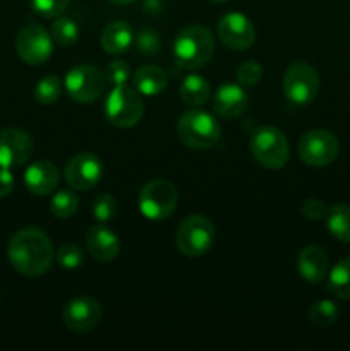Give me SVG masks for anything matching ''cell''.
I'll return each mask as SVG.
<instances>
[{"instance_id":"30bf717a","label":"cell","mask_w":350,"mask_h":351,"mask_svg":"<svg viewBox=\"0 0 350 351\" xmlns=\"http://www.w3.org/2000/svg\"><path fill=\"white\" fill-rule=\"evenodd\" d=\"M340 144L335 134L325 129L309 130L301 137L297 146L299 158L309 167L323 168L331 165L338 156Z\"/></svg>"},{"instance_id":"9c48e42d","label":"cell","mask_w":350,"mask_h":351,"mask_svg":"<svg viewBox=\"0 0 350 351\" xmlns=\"http://www.w3.org/2000/svg\"><path fill=\"white\" fill-rule=\"evenodd\" d=\"M65 91L74 101L91 103L103 95L106 86L105 72L89 64L75 65L65 74Z\"/></svg>"},{"instance_id":"8d00e7d4","label":"cell","mask_w":350,"mask_h":351,"mask_svg":"<svg viewBox=\"0 0 350 351\" xmlns=\"http://www.w3.org/2000/svg\"><path fill=\"white\" fill-rule=\"evenodd\" d=\"M110 3H115V5H129V3L136 2V0H106Z\"/></svg>"},{"instance_id":"836d02e7","label":"cell","mask_w":350,"mask_h":351,"mask_svg":"<svg viewBox=\"0 0 350 351\" xmlns=\"http://www.w3.org/2000/svg\"><path fill=\"white\" fill-rule=\"evenodd\" d=\"M326 211H328V208L325 206V202L316 197L305 199L301 206L302 216L305 219H311V221H319V219L325 218Z\"/></svg>"},{"instance_id":"8992f818","label":"cell","mask_w":350,"mask_h":351,"mask_svg":"<svg viewBox=\"0 0 350 351\" xmlns=\"http://www.w3.org/2000/svg\"><path fill=\"white\" fill-rule=\"evenodd\" d=\"M178 202V192L172 182L154 178L148 182L139 194L141 215L151 221H161L174 215Z\"/></svg>"},{"instance_id":"ba28073f","label":"cell","mask_w":350,"mask_h":351,"mask_svg":"<svg viewBox=\"0 0 350 351\" xmlns=\"http://www.w3.org/2000/svg\"><path fill=\"white\" fill-rule=\"evenodd\" d=\"M283 95L292 105L305 106L312 103L319 91V75L312 65L295 62L285 71L281 81Z\"/></svg>"},{"instance_id":"9a60e30c","label":"cell","mask_w":350,"mask_h":351,"mask_svg":"<svg viewBox=\"0 0 350 351\" xmlns=\"http://www.w3.org/2000/svg\"><path fill=\"white\" fill-rule=\"evenodd\" d=\"M33 154V139L30 134L17 127L0 130V167H23Z\"/></svg>"},{"instance_id":"ac0fdd59","label":"cell","mask_w":350,"mask_h":351,"mask_svg":"<svg viewBox=\"0 0 350 351\" xmlns=\"http://www.w3.org/2000/svg\"><path fill=\"white\" fill-rule=\"evenodd\" d=\"M86 247L93 259L100 263H110L120 252V239L103 225L91 226L86 233Z\"/></svg>"},{"instance_id":"44dd1931","label":"cell","mask_w":350,"mask_h":351,"mask_svg":"<svg viewBox=\"0 0 350 351\" xmlns=\"http://www.w3.org/2000/svg\"><path fill=\"white\" fill-rule=\"evenodd\" d=\"M132 41V29L126 21H113L102 33V47L108 55L126 53Z\"/></svg>"},{"instance_id":"8fae6325","label":"cell","mask_w":350,"mask_h":351,"mask_svg":"<svg viewBox=\"0 0 350 351\" xmlns=\"http://www.w3.org/2000/svg\"><path fill=\"white\" fill-rule=\"evenodd\" d=\"M51 34L43 26L30 23L17 33L16 51L21 60L27 65H41L51 57L54 45Z\"/></svg>"},{"instance_id":"74e56055","label":"cell","mask_w":350,"mask_h":351,"mask_svg":"<svg viewBox=\"0 0 350 351\" xmlns=\"http://www.w3.org/2000/svg\"><path fill=\"white\" fill-rule=\"evenodd\" d=\"M209 2H213V3H225V2H229V0H209Z\"/></svg>"},{"instance_id":"e0dca14e","label":"cell","mask_w":350,"mask_h":351,"mask_svg":"<svg viewBox=\"0 0 350 351\" xmlns=\"http://www.w3.org/2000/svg\"><path fill=\"white\" fill-rule=\"evenodd\" d=\"M249 105V96L240 84L220 86L216 95L213 96V110L222 119H237L242 115Z\"/></svg>"},{"instance_id":"4fadbf2b","label":"cell","mask_w":350,"mask_h":351,"mask_svg":"<svg viewBox=\"0 0 350 351\" xmlns=\"http://www.w3.org/2000/svg\"><path fill=\"white\" fill-rule=\"evenodd\" d=\"M216 34L226 48L235 51L247 50L256 41L253 21L240 12H229L216 24Z\"/></svg>"},{"instance_id":"ffe728a7","label":"cell","mask_w":350,"mask_h":351,"mask_svg":"<svg viewBox=\"0 0 350 351\" xmlns=\"http://www.w3.org/2000/svg\"><path fill=\"white\" fill-rule=\"evenodd\" d=\"M134 89L143 96H158L167 89L168 77L158 65H143L134 72Z\"/></svg>"},{"instance_id":"7c38bea8","label":"cell","mask_w":350,"mask_h":351,"mask_svg":"<svg viewBox=\"0 0 350 351\" xmlns=\"http://www.w3.org/2000/svg\"><path fill=\"white\" fill-rule=\"evenodd\" d=\"M102 305L96 298L79 295L71 298L62 311V322L74 332L93 331L102 321Z\"/></svg>"},{"instance_id":"4dcf8cb0","label":"cell","mask_w":350,"mask_h":351,"mask_svg":"<svg viewBox=\"0 0 350 351\" xmlns=\"http://www.w3.org/2000/svg\"><path fill=\"white\" fill-rule=\"evenodd\" d=\"M31 9L45 19H55L67 9L69 0H30Z\"/></svg>"},{"instance_id":"5bb4252c","label":"cell","mask_w":350,"mask_h":351,"mask_svg":"<svg viewBox=\"0 0 350 351\" xmlns=\"http://www.w3.org/2000/svg\"><path fill=\"white\" fill-rule=\"evenodd\" d=\"M65 182L74 191H89L95 187L103 175V163L96 154L79 153L65 165Z\"/></svg>"},{"instance_id":"7402d4cb","label":"cell","mask_w":350,"mask_h":351,"mask_svg":"<svg viewBox=\"0 0 350 351\" xmlns=\"http://www.w3.org/2000/svg\"><path fill=\"white\" fill-rule=\"evenodd\" d=\"M209 91H211L209 82L202 75L191 74L182 81L178 95H180V99L185 105L192 106V108H199V106L208 101Z\"/></svg>"},{"instance_id":"4316f807","label":"cell","mask_w":350,"mask_h":351,"mask_svg":"<svg viewBox=\"0 0 350 351\" xmlns=\"http://www.w3.org/2000/svg\"><path fill=\"white\" fill-rule=\"evenodd\" d=\"M79 208V199L78 195L72 191L65 189V191H58L57 194L51 197L50 201V211L55 218L67 219L75 215Z\"/></svg>"},{"instance_id":"277c9868","label":"cell","mask_w":350,"mask_h":351,"mask_svg":"<svg viewBox=\"0 0 350 351\" xmlns=\"http://www.w3.org/2000/svg\"><path fill=\"white\" fill-rule=\"evenodd\" d=\"M144 103L141 95L127 84L113 86L105 99V117L119 129H130L143 119Z\"/></svg>"},{"instance_id":"5b68a950","label":"cell","mask_w":350,"mask_h":351,"mask_svg":"<svg viewBox=\"0 0 350 351\" xmlns=\"http://www.w3.org/2000/svg\"><path fill=\"white\" fill-rule=\"evenodd\" d=\"M253 158L268 170H280L288 161V141L280 129L264 125L250 137Z\"/></svg>"},{"instance_id":"83f0119b","label":"cell","mask_w":350,"mask_h":351,"mask_svg":"<svg viewBox=\"0 0 350 351\" xmlns=\"http://www.w3.org/2000/svg\"><path fill=\"white\" fill-rule=\"evenodd\" d=\"M338 319V307L331 300H319L309 308V321L316 328H329Z\"/></svg>"},{"instance_id":"d4e9b609","label":"cell","mask_w":350,"mask_h":351,"mask_svg":"<svg viewBox=\"0 0 350 351\" xmlns=\"http://www.w3.org/2000/svg\"><path fill=\"white\" fill-rule=\"evenodd\" d=\"M51 40L60 47H71L78 41L79 38V27L74 19L71 17H55L54 24H51Z\"/></svg>"},{"instance_id":"7a4b0ae2","label":"cell","mask_w":350,"mask_h":351,"mask_svg":"<svg viewBox=\"0 0 350 351\" xmlns=\"http://www.w3.org/2000/svg\"><path fill=\"white\" fill-rule=\"evenodd\" d=\"M215 51V38L205 26H187L177 34L174 41V57L180 67L198 71L205 67Z\"/></svg>"},{"instance_id":"603a6c76","label":"cell","mask_w":350,"mask_h":351,"mask_svg":"<svg viewBox=\"0 0 350 351\" xmlns=\"http://www.w3.org/2000/svg\"><path fill=\"white\" fill-rule=\"evenodd\" d=\"M326 288L340 300H350V257H345L328 271Z\"/></svg>"},{"instance_id":"cb8c5ba5","label":"cell","mask_w":350,"mask_h":351,"mask_svg":"<svg viewBox=\"0 0 350 351\" xmlns=\"http://www.w3.org/2000/svg\"><path fill=\"white\" fill-rule=\"evenodd\" d=\"M328 232L340 242H350V206L333 204L326 211Z\"/></svg>"},{"instance_id":"f546056e","label":"cell","mask_w":350,"mask_h":351,"mask_svg":"<svg viewBox=\"0 0 350 351\" xmlns=\"http://www.w3.org/2000/svg\"><path fill=\"white\" fill-rule=\"evenodd\" d=\"M93 216L98 219L100 223H108L115 218L117 215V201L113 195L102 194L95 199L93 202Z\"/></svg>"},{"instance_id":"2e32d148","label":"cell","mask_w":350,"mask_h":351,"mask_svg":"<svg viewBox=\"0 0 350 351\" xmlns=\"http://www.w3.org/2000/svg\"><path fill=\"white\" fill-rule=\"evenodd\" d=\"M60 173L58 168L48 160H38L26 168L24 185L34 195H48L57 189Z\"/></svg>"},{"instance_id":"e575fe53","label":"cell","mask_w":350,"mask_h":351,"mask_svg":"<svg viewBox=\"0 0 350 351\" xmlns=\"http://www.w3.org/2000/svg\"><path fill=\"white\" fill-rule=\"evenodd\" d=\"M137 48H139L143 53H156L158 48H160V38H158V34L154 33V31L151 29H144L141 31L139 34H137Z\"/></svg>"},{"instance_id":"484cf974","label":"cell","mask_w":350,"mask_h":351,"mask_svg":"<svg viewBox=\"0 0 350 351\" xmlns=\"http://www.w3.org/2000/svg\"><path fill=\"white\" fill-rule=\"evenodd\" d=\"M62 95V81L58 75H45L43 79L38 81V84L34 86V99H36L40 105L48 106L54 105Z\"/></svg>"},{"instance_id":"d6986e66","label":"cell","mask_w":350,"mask_h":351,"mask_svg":"<svg viewBox=\"0 0 350 351\" xmlns=\"http://www.w3.org/2000/svg\"><path fill=\"white\" fill-rule=\"evenodd\" d=\"M297 271L309 285L321 283L329 271V261L325 250L318 245H309L297 257Z\"/></svg>"},{"instance_id":"6da1fadb","label":"cell","mask_w":350,"mask_h":351,"mask_svg":"<svg viewBox=\"0 0 350 351\" xmlns=\"http://www.w3.org/2000/svg\"><path fill=\"white\" fill-rule=\"evenodd\" d=\"M7 256L17 273L30 278L47 274L55 259L50 239L36 226L17 230L9 240Z\"/></svg>"},{"instance_id":"f1b7e54d","label":"cell","mask_w":350,"mask_h":351,"mask_svg":"<svg viewBox=\"0 0 350 351\" xmlns=\"http://www.w3.org/2000/svg\"><path fill=\"white\" fill-rule=\"evenodd\" d=\"M55 259H57L58 266L62 269H78L82 264V250L81 247L75 245V243H64V245L58 249V252L55 254Z\"/></svg>"},{"instance_id":"52a82bcc","label":"cell","mask_w":350,"mask_h":351,"mask_svg":"<svg viewBox=\"0 0 350 351\" xmlns=\"http://www.w3.org/2000/svg\"><path fill=\"white\" fill-rule=\"evenodd\" d=\"M177 247L185 257H201L215 242V226L206 216L191 215L178 225Z\"/></svg>"},{"instance_id":"3957f363","label":"cell","mask_w":350,"mask_h":351,"mask_svg":"<svg viewBox=\"0 0 350 351\" xmlns=\"http://www.w3.org/2000/svg\"><path fill=\"white\" fill-rule=\"evenodd\" d=\"M177 134L192 149H209L220 141V123L205 110H187L177 122Z\"/></svg>"},{"instance_id":"d6a6232c","label":"cell","mask_w":350,"mask_h":351,"mask_svg":"<svg viewBox=\"0 0 350 351\" xmlns=\"http://www.w3.org/2000/svg\"><path fill=\"white\" fill-rule=\"evenodd\" d=\"M130 67L126 60H112L106 65L105 77L106 82L112 86H124L129 82L130 79Z\"/></svg>"},{"instance_id":"1f68e13d","label":"cell","mask_w":350,"mask_h":351,"mask_svg":"<svg viewBox=\"0 0 350 351\" xmlns=\"http://www.w3.org/2000/svg\"><path fill=\"white\" fill-rule=\"evenodd\" d=\"M263 77V67L256 60H247L237 69V82L244 88H253Z\"/></svg>"},{"instance_id":"d590c367","label":"cell","mask_w":350,"mask_h":351,"mask_svg":"<svg viewBox=\"0 0 350 351\" xmlns=\"http://www.w3.org/2000/svg\"><path fill=\"white\" fill-rule=\"evenodd\" d=\"M14 191V175L10 168L0 167V197H7Z\"/></svg>"}]
</instances>
